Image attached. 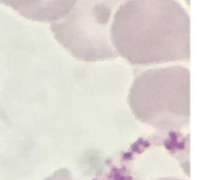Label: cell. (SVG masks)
<instances>
[{"mask_svg": "<svg viewBox=\"0 0 199 180\" xmlns=\"http://www.w3.org/2000/svg\"><path fill=\"white\" fill-rule=\"evenodd\" d=\"M190 23L175 0H125L113 20L111 42L133 65L181 62L190 56Z\"/></svg>", "mask_w": 199, "mask_h": 180, "instance_id": "obj_1", "label": "cell"}, {"mask_svg": "<svg viewBox=\"0 0 199 180\" xmlns=\"http://www.w3.org/2000/svg\"><path fill=\"white\" fill-rule=\"evenodd\" d=\"M125 0H77L69 13L51 23L58 44L85 62L113 59L111 26L117 9Z\"/></svg>", "mask_w": 199, "mask_h": 180, "instance_id": "obj_2", "label": "cell"}, {"mask_svg": "<svg viewBox=\"0 0 199 180\" xmlns=\"http://www.w3.org/2000/svg\"><path fill=\"white\" fill-rule=\"evenodd\" d=\"M136 110L172 114L189 107V73L181 66L147 71L135 80L131 95ZM136 111V112H138Z\"/></svg>", "mask_w": 199, "mask_h": 180, "instance_id": "obj_3", "label": "cell"}]
</instances>
